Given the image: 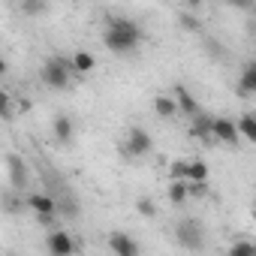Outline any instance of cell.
<instances>
[{"label": "cell", "instance_id": "7c38bea8", "mask_svg": "<svg viewBox=\"0 0 256 256\" xmlns=\"http://www.w3.org/2000/svg\"><path fill=\"white\" fill-rule=\"evenodd\" d=\"M172 94L178 96L181 114H187V118H196V114H202V112H205V108L199 106V100H196V96H193V94H190L184 84H175V88H172Z\"/></svg>", "mask_w": 256, "mask_h": 256}, {"label": "cell", "instance_id": "7a4b0ae2", "mask_svg": "<svg viewBox=\"0 0 256 256\" xmlns=\"http://www.w3.org/2000/svg\"><path fill=\"white\" fill-rule=\"evenodd\" d=\"M72 76H76L72 58H64V54H48L40 66V82L52 90H66Z\"/></svg>", "mask_w": 256, "mask_h": 256}, {"label": "cell", "instance_id": "9c48e42d", "mask_svg": "<svg viewBox=\"0 0 256 256\" xmlns=\"http://www.w3.org/2000/svg\"><path fill=\"white\" fill-rule=\"evenodd\" d=\"M46 250H48V253H58V256H66V253H78V244H76L72 232L54 229V232L46 235Z\"/></svg>", "mask_w": 256, "mask_h": 256}, {"label": "cell", "instance_id": "277c9868", "mask_svg": "<svg viewBox=\"0 0 256 256\" xmlns=\"http://www.w3.org/2000/svg\"><path fill=\"white\" fill-rule=\"evenodd\" d=\"M154 151V139H151V133L145 130V126H130L126 130V136H124V148H120V154L124 157H130V160H139V157H148Z\"/></svg>", "mask_w": 256, "mask_h": 256}, {"label": "cell", "instance_id": "30bf717a", "mask_svg": "<svg viewBox=\"0 0 256 256\" xmlns=\"http://www.w3.org/2000/svg\"><path fill=\"white\" fill-rule=\"evenodd\" d=\"M52 136L58 145H72L76 142V118L70 112H60L52 124Z\"/></svg>", "mask_w": 256, "mask_h": 256}, {"label": "cell", "instance_id": "e0dca14e", "mask_svg": "<svg viewBox=\"0 0 256 256\" xmlns=\"http://www.w3.org/2000/svg\"><path fill=\"white\" fill-rule=\"evenodd\" d=\"M178 28H181L184 34H202V22H199L190 10H181V12H178Z\"/></svg>", "mask_w": 256, "mask_h": 256}, {"label": "cell", "instance_id": "9a60e30c", "mask_svg": "<svg viewBox=\"0 0 256 256\" xmlns=\"http://www.w3.org/2000/svg\"><path fill=\"white\" fill-rule=\"evenodd\" d=\"M70 58H72V70H76V76H88V72L96 70V58H94L90 52H84V48L72 52Z\"/></svg>", "mask_w": 256, "mask_h": 256}, {"label": "cell", "instance_id": "cb8c5ba5", "mask_svg": "<svg viewBox=\"0 0 256 256\" xmlns=\"http://www.w3.org/2000/svg\"><path fill=\"white\" fill-rule=\"evenodd\" d=\"M22 12L30 16V18L42 16V12H46V0H22Z\"/></svg>", "mask_w": 256, "mask_h": 256}, {"label": "cell", "instance_id": "2e32d148", "mask_svg": "<svg viewBox=\"0 0 256 256\" xmlns=\"http://www.w3.org/2000/svg\"><path fill=\"white\" fill-rule=\"evenodd\" d=\"M166 196H169L172 205H184V202L190 199V187H187V181H169Z\"/></svg>", "mask_w": 256, "mask_h": 256}, {"label": "cell", "instance_id": "4fadbf2b", "mask_svg": "<svg viewBox=\"0 0 256 256\" xmlns=\"http://www.w3.org/2000/svg\"><path fill=\"white\" fill-rule=\"evenodd\" d=\"M235 94L238 96H253L256 94V60H247L241 76H238V84H235Z\"/></svg>", "mask_w": 256, "mask_h": 256}, {"label": "cell", "instance_id": "8fae6325", "mask_svg": "<svg viewBox=\"0 0 256 256\" xmlns=\"http://www.w3.org/2000/svg\"><path fill=\"white\" fill-rule=\"evenodd\" d=\"M106 244L114 256H139V241L130 232H112Z\"/></svg>", "mask_w": 256, "mask_h": 256}, {"label": "cell", "instance_id": "484cf974", "mask_svg": "<svg viewBox=\"0 0 256 256\" xmlns=\"http://www.w3.org/2000/svg\"><path fill=\"white\" fill-rule=\"evenodd\" d=\"M226 4H229L232 10H241V12H250V10H256V0H226Z\"/></svg>", "mask_w": 256, "mask_h": 256}, {"label": "cell", "instance_id": "d4e9b609", "mask_svg": "<svg viewBox=\"0 0 256 256\" xmlns=\"http://www.w3.org/2000/svg\"><path fill=\"white\" fill-rule=\"evenodd\" d=\"M187 187H190V199L208 196V181H187Z\"/></svg>", "mask_w": 256, "mask_h": 256}, {"label": "cell", "instance_id": "8992f818", "mask_svg": "<svg viewBox=\"0 0 256 256\" xmlns=\"http://www.w3.org/2000/svg\"><path fill=\"white\" fill-rule=\"evenodd\" d=\"M187 136L190 139H196V142H202V145H211V142H217L214 139V118L211 114H196V118H190V126H187Z\"/></svg>", "mask_w": 256, "mask_h": 256}, {"label": "cell", "instance_id": "ba28073f", "mask_svg": "<svg viewBox=\"0 0 256 256\" xmlns=\"http://www.w3.org/2000/svg\"><path fill=\"white\" fill-rule=\"evenodd\" d=\"M6 166H10V184H12L18 193H24V190L30 187V169H28L24 157H18V154H6Z\"/></svg>", "mask_w": 256, "mask_h": 256}, {"label": "cell", "instance_id": "3957f363", "mask_svg": "<svg viewBox=\"0 0 256 256\" xmlns=\"http://www.w3.org/2000/svg\"><path fill=\"white\" fill-rule=\"evenodd\" d=\"M175 241L181 250H190V253H202L208 247V232L202 226L199 217H181L175 223Z\"/></svg>", "mask_w": 256, "mask_h": 256}, {"label": "cell", "instance_id": "44dd1931", "mask_svg": "<svg viewBox=\"0 0 256 256\" xmlns=\"http://www.w3.org/2000/svg\"><path fill=\"white\" fill-rule=\"evenodd\" d=\"M136 214H139V217L154 220V217L160 214V208H157V202H154L151 196H139V199H136Z\"/></svg>", "mask_w": 256, "mask_h": 256}, {"label": "cell", "instance_id": "4316f807", "mask_svg": "<svg viewBox=\"0 0 256 256\" xmlns=\"http://www.w3.org/2000/svg\"><path fill=\"white\" fill-rule=\"evenodd\" d=\"M12 114H16V106H12V96H10V94H4V120H12Z\"/></svg>", "mask_w": 256, "mask_h": 256}, {"label": "cell", "instance_id": "52a82bcc", "mask_svg": "<svg viewBox=\"0 0 256 256\" xmlns=\"http://www.w3.org/2000/svg\"><path fill=\"white\" fill-rule=\"evenodd\" d=\"M214 139L223 142V145H229V148H235V145L244 139L241 130H238V120H232V118H226V114L214 118Z\"/></svg>", "mask_w": 256, "mask_h": 256}, {"label": "cell", "instance_id": "83f0119b", "mask_svg": "<svg viewBox=\"0 0 256 256\" xmlns=\"http://www.w3.org/2000/svg\"><path fill=\"white\" fill-rule=\"evenodd\" d=\"M184 4H187V6H193V10H196V6H202V0H184Z\"/></svg>", "mask_w": 256, "mask_h": 256}, {"label": "cell", "instance_id": "5b68a950", "mask_svg": "<svg viewBox=\"0 0 256 256\" xmlns=\"http://www.w3.org/2000/svg\"><path fill=\"white\" fill-rule=\"evenodd\" d=\"M24 199H28V208H30L36 217H54V214H60V211H58V199H54V193H48V190L28 193Z\"/></svg>", "mask_w": 256, "mask_h": 256}, {"label": "cell", "instance_id": "d6986e66", "mask_svg": "<svg viewBox=\"0 0 256 256\" xmlns=\"http://www.w3.org/2000/svg\"><path fill=\"white\" fill-rule=\"evenodd\" d=\"M202 48H205V54L208 58H214V60H223L229 52H226V46L220 42V40H214V36H202Z\"/></svg>", "mask_w": 256, "mask_h": 256}, {"label": "cell", "instance_id": "603a6c76", "mask_svg": "<svg viewBox=\"0 0 256 256\" xmlns=\"http://www.w3.org/2000/svg\"><path fill=\"white\" fill-rule=\"evenodd\" d=\"M169 181H187V157L169 163Z\"/></svg>", "mask_w": 256, "mask_h": 256}, {"label": "cell", "instance_id": "7402d4cb", "mask_svg": "<svg viewBox=\"0 0 256 256\" xmlns=\"http://www.w3.org/2000/svg\"><path fill=\"white\" fill-rule=\"evenodd\" d=\"M229 253H232V256H256V241L238 238V241L229 244Z\"/></svg>", "mask_w": 256, "mask_h": 256}, {"label": "cell", "instance_id": "ffe728a7", "mask_svg": "<svg viewBox=\"0 0 256 256\" xmlns=\"http://www.w3.org/2000/svg\"><path fill=\"white\" fill-rule=\"evenodd\" d=\"M238 130L250 145H256V114H241L238 118Z\"/></svg>", "mask_w": 256, "mask_h": 256}, {"label": "cell", "instance_id": "6da1fadb", "mask_svg": "<svg viewBox=\"0 0 256 256\" xmlns=\"http://www.w3.org/2000/svg\"><path fill=\"white\" fill-rule=\"evenodd\" d=\"M102 46L114 58H126V54H133L142 46V30H139V24L133 18L108 12L106 16V28H102Z\"/></svg>", "mask_w": 256, "mask_h": 256}, {"label": "cell", "instance_id": "5bb4252c", "mask_svg": "<svg viewBox=\"0 0 256 256\" xmlns=\"http://www.w3.org/2000/svg\"><path fill=\"white\" fill-rule=\"evenodd\" d=\"M154 112H157V118H163V120L181 114L178 96H175V94H157V96H154Z\"/></svg>", "mask_w": 256, "mask_h": 256}, {"label": "cell", "instance_id": "ac0fdd59", "mask_svg": "<svg viewBox=\"0 0 256 256\" xmlns=\"http://www.w3.org/2000/svg\"><path fill=\"white\" fill-rule=\"evenodd\" d=\"M208 178H211L208 163H202V160H187V181H208Z\"/></svg>", "mask_w": 256, "mask_h": 256}]
</instances>
